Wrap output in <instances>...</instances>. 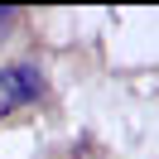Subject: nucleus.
<instances>
[{
	"label": "nucleus",
	"mask_w": 159,
	"mask_h": 159,
	"mask_svg": "<svg viewBox=\"0 0 159 159\" xmlns=\"http://www.w3.org/2000/svg\"><path fill=\"white\" fill-rule=\"evenodd\" d=\"M5 111H10V101H5V97H0V116H5Z\"/></svg>",
	"instance_id": "7ed1b4c3"
},
{
	"label": "nucleus",
	"mask_w": 159,
	"mask_h": 159,
	"mask_svg": "<svg viewBox=\"0 0 159 159\" xmlns=\"http://www.w3.org/2000/svg\"><path fill=\"white\" fill-rule=\"evenodd\" d=\"M0 87H5V101H10V106L43 97V77H39V68H29V63H10V68H0Z\"/></svg>",
	"instance_id": "f257e3e1"
},
{
	"label": "nucleus",
	"mask_w": 159,
	"mask_h": 159,
	"mask_svg": "<svg viewBox=\"0 0 159 159\" xmlns=\"http://www.w3.org/2000/svg\"><path fill=\"white\" fill-rule=\"evenodd\" d=\"M10 24H15V10H0V34L10 29Z\"/></svg>",
	"instance_id": "f03ea898"
}]
</instances>
